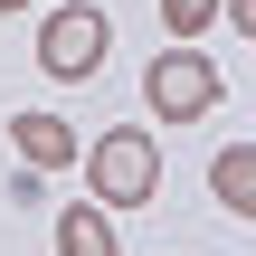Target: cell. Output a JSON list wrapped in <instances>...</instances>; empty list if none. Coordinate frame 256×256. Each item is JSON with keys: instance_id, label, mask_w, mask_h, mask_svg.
<instances>
[{"instance_id": "cell-8", "label": "cell", "mask_w": 256, "mask_h": 256, "mask_svg": "<svg viewBox=\"0 0 256 256\" xmlns=\"http://www.w3.org/2000/svg\"><path fill=\"white\" fill-rule=\"evenodd\" d=\"M10 10H28V0H0V19H10Z\"/></svg>"}, {"instance_id": "cell-4", "label": "cell", "mask_w": 256, "mask_h": 256, "mask_svg": "<svg viewBox=\"0 0 256 256\" xmlns=\"http://www.w3.org/2000/svg\"><path fill=\"white\" fill-rule=\"evenodd\" d=\"M57 256H124V238H114V209H95V200L57 209Z\"/></svg>"}, {"instance_id": "cell-6", "label": "cell", "mask_w": 256, "mask_h": 256, "mask_svg": "<svg viewBox=\"0 0 256 256\" xmlns=\"http://www.w3.org/2000/svg\"><path fill=\"white\" fill-rule=\"evenodd\" d=\"M209 190H218V209L256 218V142H228V152L209 162Z\"/></svg>"}, {"instance_id": "cell-3", "label": "cell", "mask_w": 256, "mask_h": 256, "mask_svg": "<svg viewBox=\"0 0 256 256\" xmlns=\"http://www.w3.org/2000/svg\"><path fill=\"white\" fill-rule=\"evenodd\" d=\"M218 95H228V86H218V66H209L190 38H180V48H162V57L142 66V104H152L162 124H200Z\"/></svg>"}, {"instance_id": "cell-2", "label": "cell", "mask_w": 256, "mask_h": 256, "mask_svg": "<svg viewBox=\"0 0 256 256\" xmlns=\"http://www.w3.org/2000/svg\"><path fill=\"white\" fill-rule=\"evenodd\" d=\"M104 57H114V19H104L95 0H66V10H48V19H38V66H48L57 86L95 76Z\"/></svg>"}, {"instance_id": "cell-7", "label": "cell", "mask_w": 256, "mask_h": 256, "mask_svg": "<svg viewBox=\"0 0 256 256\" xmlns=\"http://www.w3.org/2000/svg\"><path fill=\"white\" fill-rule=\"evenodd\" d=\"M162 28L171 38H200V28H218V0H162Z\"/></svg>"}, {"instance_id": "cell-1", "label": "cell", "mask_w": 256, "mask_h": 256, "mask_svg": "<svg viewBox=\"0 0 256 256\" xmlns=\"http://www.w3.org/2000/svg\"><path fill=\"white\" fill-rule=\"evenodd\" d=\"M152 190H162V152H152V133L114 124V133L86 142V200H95V209H142Z\"/></svg>"}, {"instance_id": "cell-5", "label": "cell", "mask_w": 256, "mask_h": 256, "mask_svg": "<svg viewBox=\"0 0 256 256\" xmlns=\"http://www.w3.org/2000/svg\"><path fill=\"white\" fill-rule=\"evenodd\" d=\"M10 142H19V162H28V171H66V162H76V133H66L57 114H19V124H10Z\"/></svg>"}]
</instances>
